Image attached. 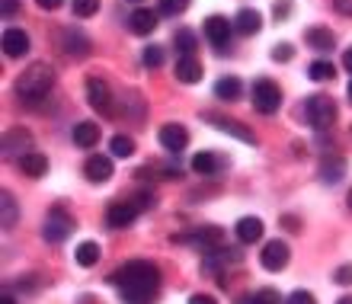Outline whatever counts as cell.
<instances>
[{"instance_id": "cell-40", "label": "cell", "mask_w": 352, "mask_h": 304, "mask_svg": "<svg viewBox=\"0 0 352 304\" xmlns=\"http://www.w3.org/2000/svg\"><path fill=\"white\" fill-rule=\"evenodd\" d=\"M129 202H135V205H138V212H144V208H151V205H154V195H151V193H135Z\"/></svg>"}, {"instance_id": "cell-5", "label": "cell", "mask_w": 352, "mask_h": 304, "mask_svg": "<svg viewBox=\"0 0 352 304\" xmlns=\"http://www.w3.org/2000/svg\"><path fill=\"white\" fill-rule=\"evenodd\" d=\"M176 243H192L199 247L202 253H212V250L224 247V230L221 228H199V230H189V234H179L173 237Z\"/></svg>"}, {"instance_id": "cell-29", "label": "cell", "mask_w": 352, "mask_h": 304, "mask_svg": "<svg viewBox=\"0 0 352 304\" xmlns=\"http://www.w3.org/2000/svg\"><path fill=\"white\" fill-rule=\"evenodd\" d=\"M19 170L29 176H45L48 173V157L38 154V151H32V154H26L23 160H19Z\"/></svg>"}, {"instance_id": "cell-2", "label": "cell", "mask_w": 352, "mask_h": 304, "mask_svg": "<svg viewBox=\"0 0 352 304\" xmlns=\"http://www.w3.org/2000/svg\"><path fill=\"white\" fill-rule=\"evenodd\" d=\"M55 87V71L42 61L29 65L23 74L16 77V96L23 106H38V102L48 100V93Z\"/></svg>"}, {"instance_id": "cell-11", "label": "cell", "mask_w": 352, "mask_h": 304, "mask_svg": "<svg viewBox=\"0 0 352 304\" xmlns=\"http://www.w3.org/2000/svg\"><path fill=\"white\" fill-rule=\"evenodd\" d=\"M160 148H167L170 154H183L186 148H189V131L183 129V125H164V129H160Z\"/></svg>"}, {"instance_id": "cell-48", "label": "cell", "mask_w": 352, "mask_h": 304, "mask_svg": "<svg viewBox=\"0 0 352 304\" xmlns=\"http://www.w3.org/2000/svg\"><path fill=\"white\" fill-rule=\"evenodd\" d=\"M336 304H352V298L346 295V298H340V301H336Z\"/></svg>"}, {"instance_id": "cell-4", "label": "cell", "mask_w": 352, "mask_h": 304, "mask_svg": "<svg viewBox=\"0 0 352 304\" xmlns=\"http://www.w3.org/2000/svg\"><path fill=\"white\" fill-rule=\"evenodd\" d=\"M278 106H282L278 83L269 80V77H260V80L253 83V109L263 112V116H272V112H278Z\"/></svg>"}, {"instance_id": "cell-34", "label": "cell", "mask_w": 352, "mask_h": 304, "mask_svg": "<svg viewBox=\"0 0 352 304\" xmlns=\"http://www.w3.org/2000/svg\"><path fill=\"white\" fill-rule=\"evenodd\" d=\"M71 10H74V17H93L100 10V0H74Z\"/></svg>"}, {"instance_id": "cell-1", "label": "cell", "mask_w": 352, "mask_h": 304, "mask_svg": "<svg viewBox=\"0 0 352 304\" xmlns=\"http://www.w3.org/2000/svg\"><path fill=\"white\" fill-rule=\"evenodd\" d=\"M109 282L122 292L125 304H151L160 288V269L151 259H131L109 276Z\"/></svg>"}, {"instance_id": "cell-10", "label": "cell", "mask_w": 352, "mask_h": 304, "mask_svg": "<svg viewBox=\"0 0 352 304\" xmlns=\"http://www.w3.org/2000/svg\"><path fill=\"white\" fill-rule=\"evenodd\" d=\"M61 52H65L67 58H87L90 55V39L80 32V29H74V26H67V29H61Z\"/></svg>"}, {"instance_id": "cell-30", "label": "cell", "mask_w": 352, "mask_h": 304, "mask_svg": "<svg viewBox=\"0 0 352 304\" xmlns=\"http://www.w3.org/2000/svg\"><path fill=\"white\" fill-rule=\"evenodd\" d=\"M307 77L314 83H324V80H333L336 77V67H333V61H311L307 65Z\"/></svg>"}, {"instance_id": "cell-26", "label": "cell", "mask_w": 352, "mask_h": 304, "mask_svg": "<svg viewBox=\"0 0 352 304\" xmlns=\"http://www.w3.org/2000/svg\"><path fill=\"white\" fill-rule=\"evenodd\" d=\"M173 48L179 52V58H195V48H199V42H195V32H192V29H176V32H173Z\"/></svg>"}, {"instance_id": "cell-25", "label": "cell", "mask_w": 352, "mask_h": 304, "mask_svg": "<svg viewBox=\"0 0 352 304\" xmlns=\"http://www.w3.org/2000/svg\"><path fill=\"white\" fill-rule=\"evenodd\" d=\"M260 237H263V221L260 218H250V215H247V218L237 221V240H241V243H256Z\"/></svg>"}, {"instance_id": "cell-38", "label": "cell", "mask_w": 352, "mask_h": 304, "mask_svg": "<svg viewBox=\"0 0 352 304\" xmlns=\"http://www.w3.org/2000/svg\"><path fill=\"white\" fill-rule=\"evenodd\" d=\"M333 282H336V285H352V263H346V266L336 269Z\"/></svg>"}, {"instance_id": "cell-27", "label": "cell", "mask_w": 352, "mask_h": 304, "mask_svg": "<svg viewBox=\"0 0 352 304\" xmlns=\"http://www.w3.org/2000/svg\"><path fill=\"white\" fill-rule=\"evenodd\" d=\"M241 93H243V83L237 80V77H221V80L214 83V96L224 102H234V100H241Z\"/></svg>"}, {"instance_id": "cell-31", "label": "cell", "mask_w": 352, "mask_h": 304, "mask_svg": "<svg viewBox=\"0 0 352 304\" xmlns=\"http://www.w3.org/2000/svg\"><path fill=\"white\" fill-rule=\"evenodd\" d=\"M237 304H282V295H278L276 288H260V292H253V295L237 298Z\"/></svg>"}, {"instance_id": "cell-15", "label": "cell", "mask_w": 352, "mask_h": 304, "mask_svg": "<svg viewBox=\"0 0 352 304\" xmlns=\"http://www.w3.org/2000/svg\"><path fill=\"white\" fill-rule=\"evenodd\" d=\"M3 52H7V58H23L29 52V36L23 32V29H3Z\"/></svg>"}, {"instance_id": "cell-14", "label": "cell", "mask_w": 352, "mask_h": 304, "mask_svg": "<svg viewBox=\"0 0 352 304\" xmlns=\"http://www.w3.org/2000/svg\"><path fill=\"white\" fill-rule=\"evenodd\" d=\"M135 218H138V205L129 202V199L109 205V212H106V224H109V228H129Z\"/></svg>"}, {"instance_id": "cell-19", "label": "cell", "mask_w": 352, "mask_h": 304, "mask_svg": "<svg viewBox=\"0 0 352 304\" xmlns=\"http://www.w3.org/2000/svg\"><path fill=\"white\" fill-rule=\"evenodd\" d=\"M234 29H237L241 36H256V32L263 29V17L256 13V10L243 7V10H237V17H234Z\"/></svg>"}, {"instance_id": "cell-47", "label": "cell", "mask_w": 352, "mask_h": 304, "mask_svg": "<svg viewBox=\"0 0 352 304\" xmlns=\"http://www.w3.org/2000/svg\"><path fill=\"white\" fill-rule=\"evenodd\" d=\"M0 304H16V298H10V295H3V298H0Z\"/></svg>"}, {"instance_id": "cell-9", "label": "cell", "mask_w": 352, "mask_h": 304, "mask_svg": "<svg viewBox=\"0 0 352 304\" xmlns=\"http://www.w3.org/2000/svg\"><path fill=\"white\" fill-rule=\"evenodd\" d=\"M288 243L285 240H269L266 247L260 250V263L263 269H269V272H278V269H285L288 266Z\"/></svg>"}, {"instance_id": "cell-18", "label": "cell", "mask_w": 352, "mask_h": 304, "mask_svg": "<svg viewBox=\"0 0 352 304\" xmlns=\"http://www.w3.org/2000/svg\"><path fill=\"white\" fill-rule=\"evenodd\" d=\"M129 29L135 32V36H151V32L157 29V13L148 10V7H138L129 17Z\"/></svg>"}, {"instance_id": "cell-21", "label": "cell", "mask_w": 352, "mask_h": 304, "mask_svg": "<svg viewBox=\"0 0 352 304\" xmlns=\"http://www.w3.org/2000/svg\"><path fill=\"white\" fill-rule=\"evenodd\" d=\"M305 42H307L311 48H317V52H330V48L336 45V36H333V32H330L327 26H311V29L305 32Z\"/></svg>"}, {"instance_id": "cell-28", "label": "cell", "mask_w": 352, "mask_h": 304, "mask_svg": "<svg viewBox=\"0 0 352 304\" xmlns=\"http://www.w3.org/2000/svg\"><path fill=\"white\" fill-rule=\"evenodd\" d=\"M100 243H93V240H84L80 247L74 250V259H77V266H84V269H90V266H96L100 263Z\"/></svg>"}, {"instance_id": "cell-32", "label": "cell", "mask_w": 352, "mask_h": 304, "mask_svg": "<svg viewBox=\"0 0 352 304\" xmlns=\"http://www.w3.org/2000/svg\"><path fill=\"white\" fill-rule=\"evenodd\" d=\"M0 205H3V230H10L13 224H16V218H19V212H16V199H13L10 193H3Z\"/></svg>"}, {"instance_id": "cell-3", "label": "cell", "mask_w": 352, "mask_h": 304, "mask_svg": "<svg viewBox=\"0 0 352 304\" xmlns=\"http://www.w3.org/2000/svg\"><path fill=\"white\" fill-rule=\"evenodd\" d=\"M305 112H307L311 129H317V131L330 129V125L336 122V102H333V96H324V93H314V96L307 100Z\"/></svg>"}, {"instance_id": "cell-39", "label": "cell", "mask_w": 352, "mask_h": 304, "mask_svg": "<svg viewBox=\"0 0 352 304\" xmlns=\"http://www.w3.org/2000/svg\"><path fill=\"white\" fill-rule=\"evenodd\" d=\"M292 55H295V48L288 45V42H282V45L272 48V58H276V61H292Z\"/></svg>"}, {"instance_id": "cell-41", "label": "cell", "mask_w": 352, "mask_h": 304, "mask_svg": "<svg viewBox=\"0 0 352 304\" xmlns=\"http://www.w3.org/2000/svg\"><path fill=\"white\" fill-rule=\"evenodd\" d=\"M0 13H3V19H13L19 13V0H3V3H0Z\"/></svg>"}, {"instance_id": "cell-49", "label": "cell", "mask_w": 352, "mask_h": 304, "mask_svg": "<svg viewBox=\"0 0 352 304\" xmlns=\"http://www.w3.org/2000/svg\"><path fill=\"white\" fill-rule=\"evenodd\" d=\"M346 93H349V102H352V80H349V90H346Z\"/></svg>"}, {"instance_id": "cell-35", "label": "cell", "mask_w": 352, "mask_h": 304, "mask_svg": "<svg viewBox=\"0 0 352 304\" xmlns=\"http://www.w3.org/2000/svg\"><path fill=\"white\" fill-rule=\"evenodd\" d=\"M141 61H144L148 67H160L164 65V52H160L157 45H148L144 52H141Z\"/></svg>"}, {"instance_id": "cell-20", "label": "cell", "mask_w": 352, "mask_h": 304, "mask_svg": "<svg viewBox=\"0 0 352 304\" xmlns=\"http://www.w3.org/2000/svg\"><path fill=\"white\" fill-rule=\"evenodd\" d=\"M224 170V160L218 154H212V151H202V154L192 157V173L199 176H218Z\"/></svg>"}, {"instance_id": "cell-16", "label": "cell", "mask_w": 352, "mask_h": 304, "mask_svg": "<svg viewBox=\"0 0 352 304\" xmlns=\"http://www.w3.org/2000/svg\"><path fill=\"white\" fill-rule=\"evenodd\" d=\"M84 173H87V180H90V183H109V176H112V160H109V157H102V154L87 157Z\"/></svg>"}, {"instance_id": "cell-17", "label": "cell", "mask_w": 352, "mask_h": 304, "mask_svg": "<svg viewBox=\"0 0 352 304\" xmlns=\"http://www.w3.org/2000/svg\"><path fill=\"white\" fill-rule=\"evenodd\" d=\"M228 263H241V250L218 247V250H212V253H205V259H202V266L208 269V272H221V266H228Z\"/></svg>"}, {"instance_id": "cell-23", "label": "cell", "mask_w": 352, "mask_h": 304, "mask_svg": "<svg viewBox=\"0 0 352 304\" xmlns=\"http://www.w3.org/2000/svg\"><path fill=\"white\" fill-rule=\"evenodd\" d=\"M176 80L179 83H199L202 80V65L195 58H176Z\"/></svg>"}, {"instance_id": "cell-22", "label": "cell", "mask_w": 352, "mask_h": 304, "mask_svg": "<svg viewBox=\"0 0 352 304\" xmlns=\"http://www.w3.org/2000/svg\"><path fill=\"white\" fill-rule=\"evenodd\" d=\"M343 176H346V160L343 157H324V160H320V180H324V183L336 186Z\"/></svg>"}, {"instance_id": "cell-7", "label": "cell", "mask_w": 352, "mask_h": 304, "mask_svg": "<svg viewBox=\"0 0 352 304\" xmlns=\"http://www.w3.org/2000/svg\"><path fill=\"white\" fill-rule=\"evenodd\" d=\"M87 100H90V106L96 112L112 116V90L102 77H87Z\"/></svg>"}, {"instance_id": "cell-51", "label": "cell", "mask_w": 352, "mask_h": 304, "mask_svg": "<svg viewBox=\"0 0 352 304\" xmlns=\"http://www.w3.org/2000/svg\"><path fill=\"white\" fill-rule=\"evenodd\" d=\"M135 3H141V0H135Z\"/></svg>"}, {"instance_id": "cell-24", "label": "cell", "mask_w": 352, "mask_h": 304, "mask_svg": "<svg viewBox=\"0 0 352 304\" xmlns=\"http://www.w3.org/2000/svg\"><path fill=\"white\" fill-rule=\"evenodd\" d=\"M100 141V125L96 122H77L74 125V144L77 148H93Z\"/></svg>"}, {"instance_id": "cell-13", "label": "cell", "mask_w": 352, "mask_h": 304, "mask_svg": "<svg viewBox=\"0 0 352 304\" xmlns=\"http://www.w3.org/2000/svg\"><path fill=\"white\" fill-rule=\"evenodd\" d=\"M205 119L212 122L218 131H228V135H234L237 141H243V144H256V135H253L247 125H241V122L228 119V116H205Z\"/></svg>"}, {"instance_id": "cell-8", "label": "cell", "mask_w": 352, "mask_h": 304, "mask_svg": "<svg viewBox=\"0 0 352 304\" xmlns=\"http://www.w3.org/2000/svg\"><path fill=\"white\" fill-rule=\"evenodd\" d=\"M231 32H234V23L231 19H224V17H208L205 19V39L212 42L218 52H224V48L231 45Z\"/></svg>"}, {"instance_id": "cell-6", "label": "cell", "mask_w": 352, "mask_h": 304, "mask_svg": "<svg viewBox=\"0 0 352 304\" xmlns=\"http://www.w3.org/2000/svg\"><path fill=\"white\" fill-rule=\"evenodd\" d=\"M71 230H74V218H71L65 208H52L45 218V228H42V237H45L48 243H61V240H67Z\"/></svg>"}, {"instance_id": "cell-33", "label": "cell", "mask_w": 352, "mask_h": 304, "mask_svg": "<svg viewBox=\"0 0 352 304\" xmlns=\"http://www.w3.org/2000/svg\"><path fill=\"white\" fill-rule=\"evenodd\" d=\"M112 154L116 157H131L135 154V138H129V135H116V138H112Z\"/></svg>"}, {"instance_id": "cell-50", "label": "cell", "mask_w": 352, "mask_h": 304, "mask_svg": "<svg viewBox=\"0 0 352 304\" xmlns=\"http://www.w3.org/2000/svg\"><path fill=\"white\" fill-rule=\"evenodd\" d=\"M349 208H352V189H349Z\"/></svg>"}, {"instance_id": "cell-43", "label": "cell", "mask_w": 352, "mask_h": 304, "mask_svg": "<svg viewBox=\"0 0 352 304\" xmlns=\"http://www.w3.org/2000/svg\"><path fill=\"white\" fill-rule=\"evenodd\" d=\"M36 3H38L42 10H58L61 3H65V0H36Z\"/></svg>"}, {"instance_id": "cell-45", "label": "cell", "mask_w": 352, "mask_h": 304, "mask_svg": "<svg viewBox=\"0 0 352 304\" xmlns=\"http://www.w3.org/2000/svg\"><path fill=\"white\" fill-rule=\"evenodd\" d=\"M288 10H292V3H276V19H282V17H288Z\"/></svg>"}, {"instance_id": "cell-12", "label": "cell", "mask_w": 352, "mask_h": 304, "mask_svg": "<svg viewBox=\"0 0 352 304\" xmlns=\"http://www.w3.org/2000/svg\"><path fill=\"white\" fill-rule=\"evenodd\" d=\"M32 135H29L26 129H13L7 131V138H3V157H16V160H23L26 154H32Z\"/></svg>"}, {"instance_id": "cell-42", "label": "cell", "mask_w": 352, "mask_h": 304, "mask_svg": "<svg viewBox=\"0 0 352 304\" xmlns=\"http://www.w3.org/2000/svg\"><path fill=\"white\" fill-rule=\"evenodd\" d=\"M333 10L336 13H343V17L352 19V0H333Z\"/></svg>"}, {"instance_id": "cell-46", "label": "cell", "mask_w": 352, "mask_h": 304, "mask_svg": "<svg viewBox=\"0 0 352 304\" xmlns=\"http://www.w3.org/2000/svg\"><path fill=\"white\" fill-rule=\"evenodd\" d=\"M343 67L352 74V48H346V55H343Z\"/></svg>"}, {"instance_id": "cell-37", "label": "cell", "mask_w": 352, "mask_h": 304, "mask_svg": "<svg viewBox=\"0 0 352 304\" xmlns=\"http://www.w3.org/2000/svg\"><path fill=\"white\" fill-rule=\"evenodd\" d=\"M285 304H317V298L311 295V292H305V288H298V292H292V295L285 298Z\"/></svg>"}, {"instance_id": "cell-36", "label": "cell", "mask_w": 352, "mask_h": 304, "mask_svg": "<svg viewBox=\"0 0 352 304\" xmlns=\"http://www.w3.org/2000/svg\"><path fill=\"white\" fill-rule=\"evenodd\" d=\"M186 7H189V0H160V13H167V17H179Z\"/></svg>"}, {"instance_id": "cell-44", "label": "cell", "mask_w": 352, "mask_h": 304, "mask_svg": "<svg viewBox=\"0 0 352 304\" xmlns=\"http://www.w3.org/2000/svg\"><path fill=\"white\" fill-rule=\"evenodd\" d=\"M189 304H218L212 295H192L189 298Z\"/></svg>"}]
</instances>
